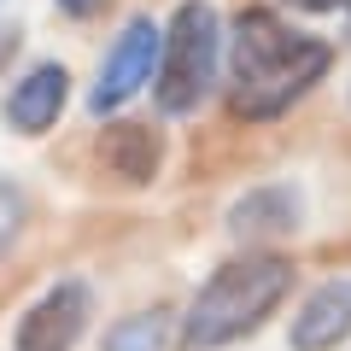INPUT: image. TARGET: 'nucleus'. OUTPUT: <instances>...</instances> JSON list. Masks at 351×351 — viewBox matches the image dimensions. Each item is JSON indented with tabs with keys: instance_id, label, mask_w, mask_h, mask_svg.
<instances>
[{
	"instance_id": "obj_1",
	"label": "nucleus",
	"mask_w": 351,
	"mask_h": 351,
	"mask_svg": "<svg viewBox=\"0 0 351 351\" xmlns=\"http://www.w3.org/2000/svg\"><path fill=\"white\" fill-rule=\"evenodd\" d=\"M334 64L322 36H304L287 18L246 6L228 29V106L246 123H269L287 106H299Z\"/></svg>"
},
{
	"instance_id": "obj_2",
	"label": "nucleus",
	"mask_w": 351,
	"mask_h": 351,
	"mask_svg": "<svg viewBox=\"0 0 351 351\" xmlns=\"http://www.w3.org/2000/svg\"><path fill=\"white\" fill-rule=\"evenodd\" d=\"M287 293H293V258H281V252L228 258L193 293L188 316H182V351H217V346H234V339L258 334L263 316H276V304Z\"/></svg>"
},
{
	"instance_id": "obj_3",
	"label": "nucleus",
	"mask_w": 351,
	"mask_h": 351,
	"mask_svg": "<svg viewBox=\"0 0 351 351\" xmlns=\"http://www.w3.org/2000/svg\"><path fill=\"white\" fill-rule=\"evenodd\" d=\"M217 64H223V18L211 0H182L164 24L158 41V71H152V100L164 117H188L205 106L217 88Z\"/></svg>"
},
{
	"instance_id": "obj_4",
	"label": "nucleus",
	"mask_w": 351,
	"mask_h": 351,
	"mask_svg": "<svg viewBox=\"0 0 351 351\" xmlns=\"http://www.w3.org/2000/svg\"><path fill=\"white\" fill-rule=\"evenodd\" d=\"M158 41H164V24H152V18H129L123 24V36L112 41V53L100 64V82L88 88V106L100 117L117 112V106H129L152 82V71H158Z\"/></svg>"
},
{
	"instance_id": "obj_5",
	"label": "nucleus",
	"mask_w": 351,
	"mask_h": 351,
	"mask_svg": "<svg viewBox=\"0 0 351 351\" xmlns=\"http://www.w3.org/2000/svg\"><path fill=\"white\" fill-rule=\"evenodd\" d=\"M88 316H94V293L82 281H59L47 287L24 316H18V334H12V351H71L82 339Z\"/></svg>"
},
{
	"instance_id": "obj_6",
	"label": "nucleus",
	"mask_w": 351,
	"mask_h": 351,
	"mask_svg": "<svg viewBox=\"0 0 351 351\" xmlns=\"http://www.w3.org/2000/svg\"><path fill=\"white\" fill-rule=\"evenodd\" d=\"M94 158H100L106 176L129 182V188H147L164 164V135L152 123H106L100 141H94Z\"/></svg>"
},
{
	"instance_id": "obj_7",
	"label": "nucleus",
	"mask_w": 351,
	"mask_h": 351,
	"mask_svg": "<svg viewBox=\"0 0 351 351\" xmlns=\"http://www.w3.org/2000/svg\"><path fill=\"white\" fill-rule=\"evenodd\" d=\"M64 94H71L64 64H36V71H24L12 82V94H6V123H12L18 135H47V129L59 123V112H64Z\"/></svg>"
},
{
	"instance_id": "obj_8",
	"label": "nucleus",
	"mask_w": 351,
	"mask_h": 351,
	"mask_svg": "<svg viewBox=\"0 0 351 351\" xmlns=\"http://www.w3.org/2000/svg\"><path fill=\"white\" fill-rule=\"evenodd\" d=\"M339 339H351V281H322L293 316V351H334Z\"/></svg>"
},
{
	"instance_id": "obj_9",
	"label": "nucleus",
	"mask_w": 351,
	"mask_h": 351,
	"mask_svg": "<svg viewBox=\"0 0 351 351\" xmlns=\"http://www.w3.org/2000/svg\"><path fill=\"white\" fill-rule=\"evenodd\" d=\"M299 193L293 188H252L228 205V234L234 240H281L299 228Z\"/></svg>"
},
{
	"instance_id": "obj_10",
	"label": "nucleus",
	"mask_w": 351,
	"mask_h": 351,
	"mask_svg": "<svg viewBox=\"0 0 351 351\" xmlns=\"http://www.w3.org/2000/svg\"><path fill=\"white\" fill-rule=\"evenodd\" d=\"M164 346V311H135L117 328H106V351H158Z\"/></svg>"
},
{
	"instance_id": "obj_11",
	"label": "nucleus",
	"mask_w": 351,
	"mask_h": 351,
	"mask_svg": "<svg viewBox=\"0 0 351 351\" xmlns=\"http://www.w3.org/2000/svg\"><path fill=\"white\" fill-rule=\"evenodd\" d=\"M18 228H24V193H18V182H6V176H0V258L12 252Z\"/></svg>"
},
{
	"instance_id": "obj_12",
	"label": "nucleus",
	"mask_w": 351,
	"mask_h": 351,
	"mask_svg": "<svg viewBox=\"0 0 351 351\" xmlns=\"http://www.w3.org/2000/svg\"><path fill=\"white\" fill-rule=\"evenodd\" d=\"M53 6H59V12H71V18H94L106 0H53Z\"/></svg>"
},
{
	"instance_id": "obj_13",
	"label": "nucleus",
	"mask_w": 351,
	"mask_h": 351,
	"mask_svg": "<svg viewBox=\"0 0 351 351\" xmlns=\"http://www.w3.org/2000/svg\"><path fill=\"white\" fill-rule=\"evenodd\" d=\"M299 12H351V0H293Z\"/></svg>"
}]
</instances>
